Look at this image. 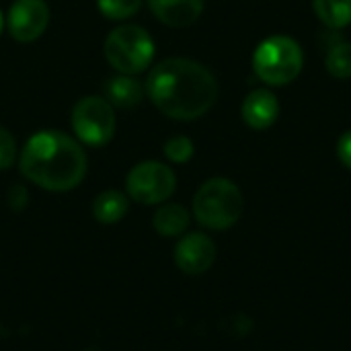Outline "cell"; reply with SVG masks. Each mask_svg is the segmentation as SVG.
Here are the masks:
<instances>
[{"mask_svg": "<svg viewBox=\"0 0 351 351\" xmlns=\"http://www.w3.org/2000/svg\"><path fill=\"white\" fill-rule=\"evenodd\" d=\"M162 150H165V156L171 162L183 165V162L191 160V156H193V142L187 136H175V138L165 142Z\"/></svg>", "mask_w": 351, "mask_h": 351, "instance_id": "18", "label": "cell"}, {"mask_svg": "<svg viewBox=\"0 0 351 351\" xmlns=\"http://www.w3.org/2000/svg\"><path fill=\"white\" fill-rule=\"evenodd\" d=\"M144 88L162 115L179 121L206 115L218 97L214 74L187 58H167L156 64L148 72Z\"/></svg>", "mask_w": 351, "mask_h": 351, "instance_id": "1", "label": "cell"}, {"mask_svg": "<svg viewBox=\"0 0 351 351\" xmlns=\"http://www.w3.org/2000/svg\"><path fill=\"white\" fill-rule=\"evenodd\" d=\"M304 66V53L296 39L288 35H271L263 39L253 53V70L257 78L269 86H284L298 78Z\"/></svg>", "mask_w": 351, "mask_h": 351, "instance_id": "4", "label": "cell"}, {"mask_svg": "<svg viewBox=\"0 0 351 351\" xmlns=\"http://www.w3.org/2000/svg\"><path fill=\"white\" fill-rule=\"evenodd\" d=\"M128 208H130V199L125 193L107 189L95 197L93 216H95V220H99L103 224H115L128 214Z\"/></svg>", "mask_w": 351, "mask_h": 351, "instance_id": "13", "label": "cell"}, {"mask_svg": "<svg viewBox=\"0 0 351 351\" xmlns=\"http://www.w3.org/2000/svg\"><path fill=\"white\" fill-rule=\"evenodd\" d=\"M337 156L351 171V130H348L337 142Z\"/></svg>", "mask_w": 351, "mask_h": 351, "instance_id": "20", "label": "cell"}, {"mask_svg": "<svg viewBox=\"0 0 351 351\" xmlns=\"http://www.w3.org/2000/svg\"><path fill=\"white\" fill-rule=\"evenodd\" d=\"M243 193L230 179L214 177L206 181L193 197L195 220L210 230H228L243 216Z\"/></svg>", "mask_w": 351, "mask_h": 351, "instance_id": "3", "label": "cell"}, {"mask_svg": "<svg viewBox=\"0 0 351 351\" xmlns=\"http://www.w3.org/2000/svg\"><path fill=\"white\" fill-rule=\"evenodd\" d=\"M76 138L88 146H105L115 134L113 105L103 97H84L72 109Z\"/></svg>", "mask_w": 351, "mask_h": 351, "instance_id": "7", "label": "cell"}, {"mask_svg": "<svg viewBox=\"0 0 351 351\" xmlns=\"http://www.w3.org/2000/svg\"><path fill=\"white\" fill-rule=\"evenodd\" d=\"M146 88L132 76V74H119L105 82V99L115 107H136L142 103Z\"/></svg>", "mask_w": 351, "mask_h": 351, "instance_id": "12", "label": "cell"}, {"mask_svg": "<svg viewBox=\"0 0 351 351\" xmlns=\"http://www.w3.org/2000/svg\"><path fill=\"white\" fill-rule=\"evenodd\" d=\"M97 6L107 19L123 21L140 10L142 0H97Z\"/></svg>", "mask_w": 351, "mask_h": 351, "instance_id": "17", "label": "cell"}, {"mask_svg": "<svg viewBox=\"0 0 351 351\" xmlns=\"http://www.w3.org/2000/svg\"><path fill=\"white\" fill-rule=\"evenodd\" d=\"M327 72L333 78L346 80L351 78V43L350 41H337L329 47L327 58H325Z\"/></svg>", "mask_w": 351, "mask_h": 351, "instance_id": "16", "label": "cell"}, {"mask_svg": "<svg viewBox=\"0 0 351 351\" xmlns=\"http://www.w3.org/2000/svg\"><path fill=\"white\" fill-rule=\"evenodd\" d=\"M189 212L181 204H165L154 212L152 226L160 237H179L189 226Z\"/></svg>", "mask_w": 351, "mask_h": 351, "instance_id": "14", "label": "cell"}, {"mask_svg": "<svg viewBox=\"0 0 351 351\" xmlns=\"http://www.w3.org/2000/svg\"><path fill=\"white\" fill-rule=\"evenodd\" d=\"M105 58L121 74L146 70L154 58V41L138 25L115 27L105 39Z\"/></svg>", "mask_w": 351, "mask_h": 351, "instance_id": "5", "label": "cell"}, {"mask_svg": "<svg viewBox=\"0 0 351 351\" xmlns=\"http://www.w3.org/2000/svg\"><path fill=\"white\" fill-rule=\"evenodd\" d=\"M16 160V142L6 128H0V171L10 169Z\"/></svg>", "mask_w": 351, "mask_h": 351, "instance_id": "19", "label": "cell"}, {"mask_svg": "<svg viewBox=\"0 0 351 351\" xmlns=\"http://www.w3.org/2000/svg\"><path fill=\"white\" fill-rule=\"evenodd\" d=\"M216 261V243L204 232L185 234L175 247V263L189 276L206 274Z\"/></svg>", "mask_w": 351, "mask_h": 351, "instance_id": "9", "label": "cell"}, {"mask_svg": "<svg viewBox=\"0 0 351 351\" xmlns=\"http://www.w3.org/2000/svg\"><path fill=\"white\" fill-rule=\"evenodd\" d=\"M152 14L169 27H189L204 10V0H148Z\"/></svg>", "mask_w": 351, "mask_h": 351, "instance_id": "11", "label": "cell"}, {"mask_svg": "<svg viewBox=\"0 0 351 351\" xmlns=\"http://www.w3.org/2000/svg\"><path fill=\"white\" fill-rule=\"evenodd\" d=\"M177 187V177L171 167L158 160L136 165L125 179L128 197L142 206H156L167 202Z\"/></svg>", "mask_w": 351, "mask_h": 351, "instance_id": "6", "label": "cell"}, {"mask_svg": "<svg viewBox=\"0 0 351 351\" xmlns=\"http://www.w3.org/2000/svg\"><path fill=\"white\" fill-rule=\"evenodd\" d=\"M2 27H4V16H2V10H0V33H2Z\"/></svg>", "mask_w": 351, "mask_h": 351, "instance_id": "21", "label": "cell"}, {"mask_svg": "<svg viewBox=\"0 0 351 351\" xmlns=\"http://www.w3.org/2000/svg\"><path fill=\"white\" fill-rule=\"evenodd\" d=\"M8 31L16 41L29 43L41 37L49 25V6L45 0H14L8 16Z\"/></svg>", "mask_w": 351, "mask_h": 351, "instance_id": "8", "label": "cell"}, {"mask_svg": "<svg viewBox=\"0 0 351 351\" xmlns=\"http://www.w3.org/2000/svg\"><path fill=\"white\" fill-rule=\"evenodd\" d=\"M243 119L251 130H267L276 123L280 115V103L276 95L267 88H255L243 101Z\"/></svg>", "mask_w": 351, "mask_h": 351, "instance_id": "10", "label": "cell"}, {"mask_svg": "<svg viewBox=\"0 0 351 351\" xmlns=\"http://www.w3.org/2000/svg\"><path fill=\"white\" fill-rule=\"evenodd\" d=\"M313 8L319 21L331 31L351 25V0H313Z\"/></svg>", "mask_w": 351, "mask_h": 351, "instance_id": "15", "label": "cell"}, {"mask_svg": "<svg viewBox=\"0 0 351 351\" xmlns=\"http://www.w3.org/2000/svg\"><path fill=\"white\" fill-rule=\"evenodd\" d=\"M19 167L23 177L41 189L70 191L86 175V154L74 138L43 130L27 140Z\"/></svg>", "mask_w": 351, "mask_h": 351, "instance_id": "2", "label": "cell"}]
</instances>
